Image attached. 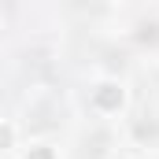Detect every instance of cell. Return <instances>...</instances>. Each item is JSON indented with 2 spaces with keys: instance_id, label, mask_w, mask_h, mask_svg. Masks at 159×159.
Returning a JSON list of instances; mask_svg holds the SVG:
<instances>
[{
  "instance_id": "6da1fadb",
  "label": "cell",
  "mask_w": 159,
  "mask_h": 159,
  "mask_svg": "<svg viewBox=\"0 0 159 159\" xmlns=\"http://www.w3.org/2000/svg\"><path fill=\"white\" fill-rule=\"evenodd\" d=\"M126 100H129V93H126V85L119 78H104L93 85V93H89V107L96 111V115H104V119H115L126 111Z\"/></svg>"
},
{
  "instance_id": "7a4b0ae2",
  "label": "cell",
  "mask_w": 159,
  "mask_h": 159,
  "mask_svg": "<svg viewBox=\"0 0 159 159\" xmlns=\"http://www.w3.org/2000/svg\"><path fill=\"white\" fill-rule=\"evenodd\" d=\"M19 148V122L15 119H0V156Z\"/></svg>"
},
{
  "instance_id": "3957f363",
  "label": "cell",
  "mask_w": 159,
  "mask_h": 159,
  "mask_svg": "<svg viewBox=\"0 0 159 159\" xmlns=\"http://www.w3.org/2000/svg\"><path fill=\"white\" fill-rule=\"evenodd\" d=\"M22 159H59V152H56V144H48V141H30L26 152H22Z\"/></svg>"
},
{
  "instance_id": "277c9868",
  "label": "cell",
  "mask_w": 159,
  "mask_h": 159,
  "mask_svg": "<svg viewBox=\"0 0 159 159\" xmlns=\"http://www.w3.org/2000/svg\"><path fill=\"white\" fill-rule=\"evenodd\" d=\"M111 159H148V156H144L137 144H122V148H115V152H111Z\"/></svg>"
}]
</instances>
